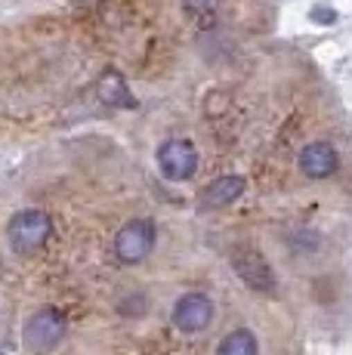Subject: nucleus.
<instances>
[{
    "instance_id": "6",
    "label": "nucleus",
    "mask_w": 352,
    "mask_h": 355,
    "mask_svg": "<svg viewBox=\"0 0 352 355\" xmlns=\"http://www.w3.org/2000/svg\"><path fill=\"white\" fill-rule=\"evenodd\" d=\"M213 322V300L207 293H182L173 303V324L179 327L182 334H201L207 331Z\"/></svg>"
},
{
    "instance_id": "11",
    "label": "nucleus",
    "mask_w": 352,
    "mask_h": 355,
    "mask_svg": "<svg viewBox=\"0 0 352 355\" xmlns=\"http://www.w3.org/2000/svg\"><path fill=\"white\" fill-rule=\"evenodd\" d=\"M182 6H186L192 16H207V12H213L216 6H220V0H182Z\"/></svg>"
},
{
    "instance_id": "3",
    "label": "nucleus",
    "mask_w": 352,
    "mask_h": 355,
    "mask_svg": "<svg viewBox=\"0 0 352 355\" xmlns=\"http://www.w3.org/2000/svg\"><path fill=\"white\" fill-rule=\"evenodd\" d=\"M155 238H158V235H155V223L146 220V216L124 223V226L118 229V235H114V244H112L114 259H118V263H124V266L142 263V259L152 254Z\"/></svg>"
},
{
    "instance_id": "4",
    "label": "nucleus",
    "mask_w": 352,
    "mask_h": 355,
    "mask_svg": "<svg viewBox=\"0 0 352 355\" xmlns=\"http://www.w3.org/2000/svg\"><path fill=\"white\" fill-rule=\"evenodd\" d=\"M232 269L254 293H275V288H279L269 259L250 244H241V248L232 250Z\"/></svg>"
},
{
    "instance_id": "1",
    "label": "nucleus",
    "mask_w": 352,
    "mask_h": 355,
    "mask_svg": "<svg viewBox=\"0 0 352 355\" xmlns=\"http://www.w3.org/2000/svg\"><path fill=\"white\" fill-rule=\"evenodd\" d=\"M65 327H69V322H65L62 309H56V306H40L35 315H28V322L22 327L25 349L35 352V355L53 352L59 343H62Z\"/></svg>"
},
{
    "instance_id": "12",
    "label": "nucleus",
    "mask_w": 352,
    "mask_h": 355,
    "mask_svg": "<svg viewBox=\"0 0 352 355\" xmlns=\"http://www.w3.org/2000/svg\"><path fill=\"white\" fill-rule=\"evenodd\" d=\"M309 16H313L318 25H334L337 22V10H331V6H313Z\"/></svg>"
},
{
    "instance_id": "2",
    "label": "nucleus",
    "mask_w": 352,
    "mask_h": 355,
    "mask_svg": "<svg viewBox=\"0 0 352 355\" xmlns=\"http://www.w3.org/2000/svg\"><path fill=\"white\" fill-rule=\"evenodd\" d=\"M53 235V220L44 210H19L10 223H6V238L16 254H35Z\"/></svg>"
},
{
    "instance_id": "10",
    "label": "nucleus",
    "mask_w": 352,
    "mask_h": 355,
    "mask_svg": "<svg viewBox=\"0 0 352 355\" xmlns=\"http://www.w3.org/2000/svg\"><path fill=\"white\" fill-rule=\"evenodd\" d=\"M216 355H260V343H256L254 331L247 327H235L216 346Z\"/></svg>"
},
{
    "instance_id": "8",
    "label": "nucleus",
    "mask_w": 352,
    "mask_h": 355,
    "mask_svg": "<svg viewBox=\"0 0 352 355\" xmlns=\"http://www.w3.org/2000/svg\"><path fill=\"white\" fill-rule=\"evenodd\" d=\"M96 96L105 102L108 108H137V99H133L130 87H127L124 74H118L114 68L99 74L96 80Z\"/></svg>"
},
{
    "instance_id": "9",
    "label": "nucleus",
    "mask_w": 352,
    "mask_h": 355,
    "mask_svg": "<svg viewBox=\"0 0 352 355\" xmlns=\"http://www.w3.org/2000/svg\"><path fill=\"white\" fill-rule=\"evenodd\" d=\"M245 192V176H220L201 192V207H226V204L238 201Z\"/></svg>"
},
{
    "instance_id": "7",
    "label": "nucleus",
    "mask_w": 352,
    "mask_h": 355,
    "mask_svg": "<svg viewBox=\"0 0 352 355\" xmlns=\"http://www.w3.org/2000/svg\"><path fill=\"white\" fill-rule=\"evenodd\" d=\"M337 167H340V158L331 142H309L300 152V170L309 180H328L337 173Z\"/></svg>"
},
{
    "instance_id": "5",
    "label": "nucleus",
    "mask_w": 352,
    "mask_h": 355,
    "mask_svg": "<svg viewBox=\"0 0 352 355\" xmlns=\"http://www.w3.org/2000/svg\"><path fill=\"white\" fill-rule=\"evenodd\" d=\"M158 170L164 180L186 182L198 170V148L188 139H170L158 148Z\"/></svg>"
}]
</instances>
